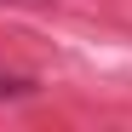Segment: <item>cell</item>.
Returning a JSON list of instances; mask_svg holds the SVG:
<instances>
[{
  "label": "cell",
  "instance_id": "obj_1",
  "mask_svg": "<svg viewBox=\"0 0 132 132\" xmlns=\"http://www.w3.org/2000/svg\"><path fill=\"white\" fill-rule=\"evenodd\" d=\"M29 92H35L29 80H0V98H29Z\"/></svg>",
  "mask_w": 132,
  "mask_h": 132
},
{
  "label": "cell",
  "instance_id": "obj_2",
  "mask_svg": "<svg viewBox=\"0 0 132 132\" xmlns=\"http://www.w3.org/2000/svg\"><path fill=\"white\" fill-rule=\"evenodd\" d=\"M0 6H6V0H0Z\"/></svg>",
  "mask_w": 132,
  "mask_h": 132
}]
</instances>
